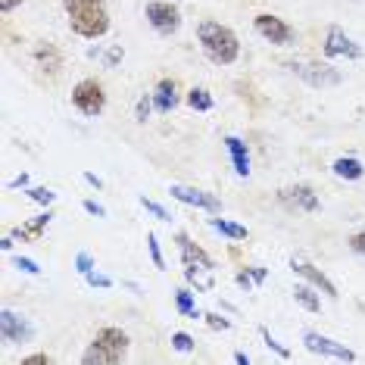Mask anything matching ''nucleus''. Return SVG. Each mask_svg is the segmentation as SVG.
<instances>
[{"instance_id":"obj_1","label":"nucleus","mask_w":365,"mask_h":365,"mask_svg":"<svg viewBox=\"0 0 365 365\" xmlns=\"http://www.w3.org/2000/svg\"><path fill=\"white\" fill-rule=\"evenodd\" d=\"M63 10L69 16V29L81 38H103L110 31V10L106 0H63Z\"/></svg>"},{"instance_id":"obj_2","label":"nucleus","mask_w":365,"mask_h":365,"mask_svg":"<svg viewBox=\"0 0 365 365\" xmlns=\"http://www.w3.org/2000/svg\"><path fill=\"white\" fill-rule=\"evenodd\" d=\"M197 35H200V44H203V51H206V56H210L212 63L231 66V63L237 60V53H240V41H237V35H235V31H231L228 26L206 19V22H200Z\"/></svg>"},{"instance_id":"obj_3","label":"nucleus","mask_w":365,"mask_h":365,"mask_svg":"<svg viewBox=\"0 0 365 365\" xmlns=\"http://www.w3.org/2000/svg\"><path fill=\"white\" fill-rule=\"evenodd\" d=\"M128 353V334L122 328H103L91 340V346L81 356V365H115Z\"/></svg>"},{"instance_id":"obj_4","label":"nucleus","mask_w":365,"mask_h":365,"mask_svg":"<svg viewBox=\"0 0 365 365\" xmlns=\"http://www.w3.org/2000/svg\"><path fill=\"white\" fill-rule=\"evenodd\" d=\"M287 69L312 88H337L340 85V72L325 63H287Z\"/></svg>"},{"instance_id":"obj_5","label":"nucleus","mask_w":365,"mask_h":365,"mask_svg":"<svg viewBox=\"0 0 365 365\" xmlns=\"http://www.w3.org/2000/svg\"><path fill=\"white\" fill-rule=\"evenodd\" d=\"M72 103H76V110H78L81 115H97V113H103L106 94H103L101 81H94V78L78 81L76 91H72Z\"/></svg>"},{"instance_id":"obj_6","label":"nucleus","mask_w":365,"mask_h":365,"mask_svg":"<svg viewBox=\"0 0 365 365\" xmlns=\"http://www.w3.org/2000/svg\"><path fill=\"white\" fill-rule=\"evenodd\" d=\"M256 31L265 38V41H272V44H278V47H287V44H294V29L287 26L284 19H278V16H272V13H259L256 16Z\"/></svg>"},{"instance_id":"obj_7","label":"nucleus","mask_w":365,"mask_h":365,"mask_svg":"<svg viewBox=\"0 0 365 365\" xmlns=\"http://www.w3.org/2000/svg\"><path fill=\"white\" fill-rule=\"evenodd\" d=\"M147 19H150V26L160 35H172V31L181 29V13L172 4H165V0H150L147 4Z\"/></svg>"},{"instance_id":"obj_8","label":"nucleus","mask_w":365,"mask_h":365,"mask_svg":"<svg viewBox=\"0 0 365 365\" xmlns=\"http://www.w3.org/2000/svg\"><path fill=\"white\" fill-rule=\"evenodd\" d=\"M31 325L22 315H16L13 309H0V340L4 344H26V340H31Z\"/></svg>"},{"instance_id":"obj_9","label":"nucleus","mask_w":365,"mask_h":365,"mask_svg":"<svg viewBox=\"0 0 365 365\" xmlns=\"http://www.w3.org/2000/svg\"><path fill=\"white\" fill-rule=\"evenodd\" d=\"M169 194L175 197L178 203H187V206H197V210H206V212H222V200L210 190H194V187H185V185H172Z\"/></svg>"},{"instance_id":"obj_10","label":"nucleus","mask_w":365,"mask_h":365,"mask_svg":"<svg viewBox=\"0 0 365 365\" xmlns=\"http://www.w3.org/2000/svg\"><path fill=\"white\" fill-rule=\"evenodd\" d=\"M303 344H306V350L309 353H322V356H331V359H344V362L356 359V353L350 350V346L337 344V340H331L325 334H315V331H309V334L303 337Z\"/></svg>"},{"instance_id":"obj_11","label":"nucleus","mask_w":365,"mask_h":365,"mask_svg":"<svg viewBox=\"0 0 365 365\" xmlns=\"http://www.w3.org/2000/svg\"><path fill=\"white\" fill-rule=\"evenodd\" d=\"M325 53H328V56H346V60H359V56H362V47L356 44V41L346 35L344 29L331 26V29H328V41H325Z\"/></svg>"},{"instance_id":"obj_12","label":"nucleus","mask_w":365,"mask_h":365,"mask_svg":"<svg viewBox=\"0 0 365 365\" xmlns=\"http://www.w3.org/2000/svg\"><path fill=\"white\" fill-rule=\"evenodd\" d=\"M281 200H284L287 206H294V210H303V212L319 210V197H315V190L309 185H297V187L281 190Z\"/></svg>"},{"instance_id":"obj_13","label":"nucleus","mask_w":365,"mask_h":365,"mask_svg":"<svg viewBox=\"0 0 365 365\" xmlns=\"http://www.w3.org/2000/svg\"><path fill=\"white\" fill-rule=\"evenodd\" d=\"M290 269H294L297 272V275H303L306 281H309V284L312 287H319L322 290V294H328V297H337V287L334 284H331V281L325 278V275H322V272L319 269H315V265H309V262H303V259H294V262H290Z\"/></svg>"},{"instance_id":"obj_14","label":"nucleus","mask_w":365,"mask_h":365,"mask_svg":"<svg viewBox=\"0 0 365 365\" xmlns=\"http://www.w3.org/2000/svg\"><path fill=\"white\" fill-rule=\"evenodd\" d=\"M178 247H181V259H185V265H194V269H203V272L212 269V259L187 235H178Z\"/></svg>"},{"instance_id":"obj_15","label":"nucleus","mask_w":365,"mask_h":365,"mask_svg":"<svg viewBox=\"0 0 365 365\" xmlns=\"http://www.w3.org/2000/svg\"><path fill=\"white\" fill-rule=\"evenodd\" d=\"M153 106L160 113H172L178 106V88H175V81H169V78H163L160 85H156L153 91Z\"/></svg>"},{"instance_id":"obj_16","label":"nucleus","mask_w":365,"mask_h":365,"mask_svg":"<svg viewBox=\"0 0 365 365\" xmlns=\"http://www.w3.org/2000/svg\"><path fill=\"white\" fill-rule=\"evenodd\" d=\"M225 147H228V153H231V163H235V172L247 178V175H250V156H247V144L240 138L228 135L225 138Z\"/></svg>"},{"instance_id":"obj_17","label":"nucleus","mask_w":365,"mask_h":365,"mask_svg":"<svg viewBox=\"0 0 365 365\" xmlns=\"http://www.w3.org/2000/svg\"><path fill=\"white\" fill-rule=\"evenodd\" d=\"M331 169H334V175L344 178V181H359L365 175V165L356 160V156H340V160L331 165Z\"/></svg>"},{"instance_id":"obj_18","label":"nucleus","mask_w":365,"mask_h":365,"mask_svg":"<svg viewBox=\"0 0 365 365\" xmlns=\"http://www.w3.org/2000/svg\"><path fill=\"white\" fill-rule=\"evenodd\" d=\"M51 219H53V212H44V215H38V219H31L29 225H19L13 235L22 237V240H38L41 235H44V228L51 225Z\"/></svg>"},{"instance_id":"obj_19","label":"nucleus","mask_w":365,"mask_h":365,"mask_svg":"<svg viewBox=\"0 0 365 365\" xmlns=\"http://www.w3.org/2000/svg\"><path fill=\"white\" fill-rule=\"evenodd\" d=\"M35 60H38V66L44 72H60L63 69V60H60V53H56L53 44H41L35 51Z\"/></svg>"},{"instance_id":"obj_20","label":"nucleus","mask_w":365,"mask_h":365,"mask_svg":"<svg viewBox=\"0 0 365 365\" xmlns=\"http://www.w3.org/2000/svg\"><path fill=\"white\" fill-rule=\"evenodd\" d=\"M294 297H297V303H300L303 309H309V312H319V309H322V300H319V297H315L312 284H297Z\"/></svg>"},{"instance_id":"obj_21","label":"nucleus","mask_w":365,"mask_h":365,"mask_svg":"<svg viewBox=\"0 0 365 365\" xmlns=\"http://www.w3.org/2000/svg\"><path fill=\"white\" fill-rule=\"evenodd\" d=\"M210 225H212V231H219V235H225L231 240H244L247 237V228L244 225H235V222H228V219H212Z\"/></svg>"},{"instance_id":"obj_22","label":"nucleus","mask_w":365,"mask_h":365,"mask_svg":"<svg viewBox=\"0 0 365 365\" xmlns=\"http://www.w3.org/2000/svg\"><path fill=\"white\" fill-rule=\"evenodd\" d=\"M187 106H190V110H197V113H210V110H212L210 91H206V88H194V91L187 94Z\"/></svg>"},{"instance_id":"obj_23","label":"nucleus","mask_w":365,"mask_h":365,"mask_svg":"<svg viewBox=\"0 0 365 365\" xmlns=\"http://www.w3.org/2000/svg\"><path fill=\"white\" fill-rule=\"evenodd\" d=\"M175 309L181 315H187V319H200V312H197V306H194V294H190V290H178V294H175Z\"/></svg>"},{"instance_id":"obj_24","label":"nucleus","mask_w":365,"mask_h":365,"mask_svg":"<svg viewBox=\"0 0 365 365\" xmlns=\"http://www.w3.org/2000/svg\"><path fill=\"white\" fill-rule=\"evenodd\" d=\"M29 197H31L35 203H41V206H51V203L56 200V194H53L51 187H31V190H29Z\"/></svg>"},{"instance_id":"obj_25","label":"nucleus","mask_w":365,"mask_h":365,"mask_svg":"<svg viewBox=\"0 0 365 365\" xmlns=\"http://www.w3.org/2000/svg\"><path fill=\"white\" fill-rule=\"evenodd\" d=\"M147 250H150V259H153L156 269H165V259L160 253V240H156V235H147Z\"/></svg>"},{"instance_id":"obj_26","label":"nucleus","mask_w":365,"mask_h":365,"mask_svg":"<svg viewBox=\"0 0 365 365\" xmlns=\"http://www.w3.org/2000/svg\"><path fill=\"white\" fill-rule=\"evenodd\" d=\"M172 346H175L178 353H190L194 350V337L185 334V331H178V334H172Z\"/></svg>"},{"instance_id":"obj_27","label":"nucleus","mask_w":365,"mask_h":365,"mask_svg":"<svg viewBox=\"0 0 365 365\" xmlns=\"http://www.w3.org/2000/svg\"><path fill=\"white\" fill-rule=\"evenodd\" d=\"M259 334L265 337V344H269V346H272V350H275V353L281 356V359H290V350H287V346H281V344H278V340H275V337H272V331H269V328H259Z\"/></svg>"},{"instance_id":"obj_28","label":"nucleus","mask_w":365,"mask_h":365,"mask_svg":"<svg viewBox=\"0 0 365 365\" xmlns=\"http://www.w3.org/2000/svg\"><path fill=\"white\" fill-rule=\"evenodd\" d=\"M140 206H144L147 212H153V215H156V219H160V222H172V215L165 212L160 203H153V200H147V197H140Z\"/></svg>"},{"instance_id":"obj_29","label":"nucleus","mask_w":365,"mask_h":365,"mask_svg":"<svg viewBox=\"0 0 365 365\" xmlns=\"http://www.w3.org/2000/svg\"><path fill=\"white\" fill-rule=\"evenodd\" d=\"M76 269L81 272V275H91V272H94V259H91V253H78L76 256Z\"/></svg>"},{"instance_id":"obj_30","label":"nucleus","mask_w":365,"mask_h":365,"mask_svg":"<svg viewBox=\"0 0 365 365\" xmlns=\"http://www.w3.org/2000/svg\"><path fill=\"white\" fill-rule=\"evenodd\" d=\"M85 281L91 287H113V278H106V275H97V272H91V275H85Z\"/></svg>"},{"instance_id":"obj_31","label":"nucleus","mask_w":365,"mask_h":365,"mask_svg":"<svg viewBox=\"0 0 365 365\" xmlns=\"http://www.w3.org/2000/svg\"><path fill=\"white\" fill-rule=\"evenodd\" d=\"M203 319L210 322V328H215V331H228V328H231V322H228V319H222V315H215V312L203 315Z\"/></svg>"},{"instance_id":"obj_32","label":"nucleus","mask_w":365,"mask_h":365,"mask_svg":"<svg viewBox=\"0 0 365 365\" xmlns=\"http://www.w3.org/2000/svg\"><path fill=\"white\" fill-rule=\"evenodd\" d=\"M16 269H22L26 275H38V262H31V259H26V256H16Z\"/></svg>"},{"instance_id":"obj_33","label":"nucleus","mask_w":365,"mask_h":365,"mask_svg":"<svg viewBox=\"0 0 365 365\" xmlns=\"http://www.w3.org/2000/svg\"><path fill=\"white\" fill-rule=\"evenodd\" d=\"M350 250L359 253V256H365V231H356V235L350 237Z\"/></svg>"},{"instance_id":"obj_34","label":"nucleus","mask_w":365,"mask_h":365,"mask_svg":"<svg viewBox=\"0 0 365 365\" xmlns=\"http://www.w3.org/2000/svg\"><path fill=\"white\" fill-rule=\"evenodd\" d=\"M22 365H51V356L47 353H35V356H26Z\"/></svg>"},{"instance_id":"obj_35","label":"nucleus","mask_w":365,"mask_h":365,"mask_svg":"<svg viewBox=\"0 0 365 365\" xmlns=\"http://www.w3.org/2000/svg\"><path fill=\"white\" fill-rule=\"evenodd\" d=\"M147 115H150V101H147V97H140V101H138V122H147Z\"/></svg>"},{"instance_id":"obj_36","label":"nucleus","mask_w":365,"mask_h":365,"mask_svg":"<svg viewBox=\"0 0 365 365\" xmlns=\"http://www.w3.org/2000/svg\"><path fill=\"white\" fill-rule=\"evenodd\" d=\"M85 212H91V215H97V219H103L106 215V210L101 203H94V200H85Z\"/></svg>"},{"instance_id":"obj_37","label":"nucleus","mask_w":365,"mask_h":365,"mask_svg":"<svg viewBox=\"0 0 365 365\" xmlns=\"http://www.w3.org/2000/svg\"><path fill=\"white\" fill-rule=\"evenodd\" d=\"M250 278H253V284H262V281H265V269L253 265V269H250Z\"/></svg>"},{"instance_id":"obj_38","label":"nucleus","mask_w":365,"mask_h":365,"mask_svg":"<svg viewBox=\"0 0 365 365\" xmlns=\"http://www.w3.org/2000/svg\"><path fill=\"white\" fill-rule=\"evenodd\" d=\"M19 4H26V0H0V10L4 13H10V10H16Z\"/></svg>"},{"instance_id":"obj_39","label":"nucleus","mask_w":365,"mask_h":365,"mask_svg":"<svg viewBox=\"0 0 365 365\" xmlns=\"http://www.w3.org/2000/svg\"><path fill=\"white\" fill-rule=\"evenodd\" d=\"M237 284L250 290V287H253V278H250V272H240V275H237Z\"/></svg>"},{"instance_id":"obj_40","label":"nucleus","mask_w":365,"mask_h":365,"mask_svg":"<svg viewBox=\"0 0 365 365\" xmlns=\"http://www.w3.org/2000/svg\"><path fill=\"white\" fill-rule=\"evenodd\" d=\"M85 181H88V185H94V187H103V181H101V178H97V175H94V172H85Z\"/></svg>"},{"instance_id":"obj_41","label":"nucleus","mask_w":365,"mask_h":365,"mask_svg":"<svg viewBox=\"0 0 365 365\" xmlns=\"http://www.w3.org/2000/svg\"><path fill=\"white\" fill-rule=\"evenodd\" d=\"M26 185H29V175H19V178L10 181V187H26Z\"/></svg>"},{"instance_id":"obj_42","label":"nucleus","mask_w":365,"mask_h":365,"mask_svg":"<svg viewBox=\"0 0 365 365\" xmlns=\"http://www.w3.org/2000/svg\"><path fill=\"white\" fill-rule=\"evenodd\" d=\"M119 56H122V51H119V47H115V51H110V56H106V63H110V66H113L115 60H119Z\"/></svg>"},{"instance_id":"obj_43","label":"nucleus","mask_w":365,"mask_h":365,"mask_svg":"<svg viewBox=\"0 0 365 365\" xmlns=\"http://www.w3.org/2000/svg\"><path fill=\"white\" fill-rule=\"evenodd\" d=\"M235 362H240V365H247L250 359H247V353H235Z\"/></svg>"}]
</instances>
